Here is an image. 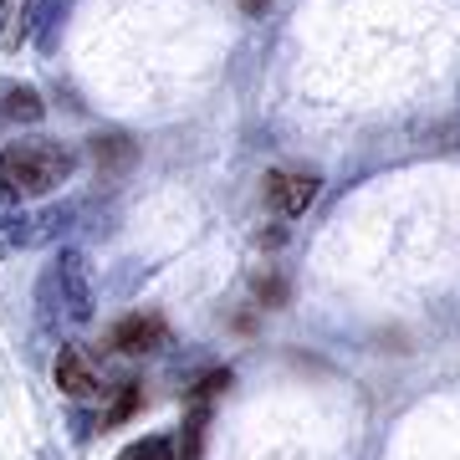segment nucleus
<instances>
[{
  "label": "nucleus",
  "instance_id": "f257e3e1",
  "mask_svg": "<svg viewBox=\"0 0 460 460\" xmlns=\"http://www.w3.org/2000/svg\"><path fill=\"white\" fill-rule=\"evenodd\" d=\"M77 174V154L57 138L0 144V205H36Z\"/></svg>",
  "mask_w": 460,
  "mask_h": 460
},
{
  "label": "nucleus",
  "instance_id": "f03ea898",
  "mask_svg": "<svg viewBox=\"0 0 460 460\" xmlns=\"http://www.w3.org/2000/svg\"><path fill=\"white\" fill-rule=\"evenodd\" d=\"M36 307L51 328H83L98 313V287H93V266L83 251H57L36 281Z\"/></svg>",
  "mask_w": 460,
  "mask_h": 460
},
{
  "label": "nucleus",
  "instance_id": "7ed1b4c3",
  "mask_svg": "<svg viewBox=\"0 0 460 460\" xmlns=\"http://www.w3.org/2000/svg\"><path fill=\"white\" fill-rule=\"evenodd\" d=\"M62 226H66V210L36 215L26 205H0V251H21V246H36V241H51Z\"/></svg>",
  "mask_w": 460,
  "mask_h": 460
},
{
  "label": "nucleus",
  "instance_id": "20e7f679",
  "mask_svg": "<svg viewBox=\"0 0 460 460\" xmlns=\"http://www.w3.org/2000/svg\"><path fill=\"white\" fill-rule=\"evenodd\" d=\"M266 205H271V210L277 215H287V220H292V215H302L307 210V205H313L317 199V174H296V169H271V174H266Z\"/></svg>",
  "mask_w": 460,
  "mask_h": 460
},
{
  "label": "nucleus",
  "instance_id": "39448f33",
  "mask_svg": "<svg viewBox=\"0 0 460 460\" xmlns=\"http://www.w3.org/2000/svg\"><path fill=\"white\" fill-rule=\"evenodd\" d=\"M57 389H62L72 404H93V399L108 394L102 378L93 374V363H87L77 348H62V353H57Z\"/></svg>",
  "mask_w": 460,
  "mask_h": 460
},
{
  "label": "nucleus",
  "instance_id": "423d86ee",
  "mask_svg": "<svg viewBox=\"0 0 460 460\" xmlns=\"http://www.w3.org/2000/svg\"><path fill=\"white\" fill-rule=\"evenodd\" d=\"M41 16H47V0H0V47L21 51L41 31Z\"/></svg>",
  "mask_w": 460,
  "mask_h": 460
},
{
  "label": "nucleus",
  "instance_id": "0eeeda50",
  "mask_svg": "<svg viewBox=\"0 0 460 460\" xmlns=\"http://www.w3.org/2000/svg\"><path fill=\"white\" fill-rule=\"evenodd\" d=\"M108 348L113 353H154V348H164V323L154 313H133V317H123L113 332H108Z\"/></svg>",
  "mask_w": 460,
  "mask_h": 460
},
{
  "label": "nucleus",
  "instance_id": "6e6552de",
  "mask_svg": "<svg viewBox=\"0 0 460 460\" xmlns=\"http://www.w3.org/2000/svg\"><path fill=\"white\" fill-rule=\"evenodd\" d=\"M41 93L26 83H0V128H31L41 123Z\"/></svg>",
  "mask_w": 460,
  "mask_h": 460
},
{
  "label": "nucleus",
  "instance_id": "1a4fd4ad",
  "mask_svg": "<svg viewBox=\"0 0 460 460\" xmlns=\"http://www.w3.org/2000/svg\"><path fill=\"white\" fill-rule=\"evenodd\" d=\"M118 460H184V456H180V440L174 435H144V440L123 445Z\"/></svg>",
  "mask_w": 460,
  "mask_h": 460
},
{
  "label": "nucleus",
  "instance_id": "9d476101",
  "mask_svg": "<svg viewBox=\"0 0 460 460\" xmlns=\"http://www.w3.org/2000/svg\"><path fill=\"white\" fill-rule=\"evenodd\" d=\"M133 410H138V389H133V384H123V394L113 399V410L102 414V425H118V420H128Z\"/></svg>",
  "mask_w": 460,
  "mask_h": 460
}]
</instances>
